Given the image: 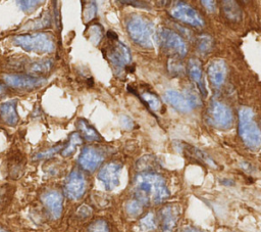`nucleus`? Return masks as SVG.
I'll list each match as a JSON object with an SVG mask.
<instances>
[{"label": "nucleus", "mask_w": 261, "mask_h": 232, "mask_svg": "<svg viewBox=\"0 0 261 232\" xmlns=\"http://www.w3.org/2000/svg\"><path fill=\"white\" fill-rule=\"evenodd\" d=\"M134 192L135 199L143 206L161 203L170 197L164 179L160 175L151 172H144L136 176Z\"/></svg>", "instance_id": "obj_1"}, {"label": "nucleus", "mask_w": 261, "mask_h": 232, "mask_svg": "<svg viewBox=\"0 0 261 232\" xmlns=\"http://www.w3.org/2000/svg\"><path fill=\"white\" fill-rule=\"evenodd\" d=\"M249 107H242L239 112V135L245 145L256 151L261 147V131Z\"/></svg>", "instance_id": "obj_2"}, {"label": "nucleus", "mask_w": 261, "mask_h": 232, "mask_svg": "<svg viewBox=\"0 0 261 232\" xmlns=\"http://www.w3.org/2000/svg\"><path fill=\"white\" fill-rule=\"evenodd\" d=\"M127 31L136 44L145 48L154 45V29L149 21L141 16H132L127 22Z\"/></svg>", "instance_id": "obj_3"}, {"label": "nucleus", "mask_w": 261, "mask_h": 232, "mask_svg": "<svg viewBox=\"0 0 261 232\" xmlns=\"http://www.w3.org/2000/svg\"><path fill=\"white\" fill-rule=\"evenodd\" d=\"M13 42L26 51L49 53L56 49V43H54L52 36L47 33L20 35L15 37Z\"/></svg>", "instance_id": "obj_4"}, {"label": "nucleus", "mask_w": 261, "mask_h": 232, "mask_svg": "<svg viewBox=\"0 0 261 232\" xmlns=\"http://www.w3.org/2000/svg\"><path fill=\"white\" fill-rule=\"evenodd\" d=\"M103 52L109 63L112 64L115 72H117L118 75L132 63L130 49L119 41L113 42L107 49L103 50Z\"/></svg>", "instance_id": "obj_5"}, {"label": "nucleus", "mask_w": 261, "mask_h": 232, "mask_svg": "<svg viewBox=\"0 0 261 232\" xmlns=\"http://www.w3.org/2000/svg\"><path fill=\"white\" fill-rule=\"evenodd\" d=\"M207 121L216 129H229L232 125L231 108L221 101H212L207 111Z\"/></svg>", "instance_id": "obj_6"}, {"label": "nucleus", "mask_w": 261, "mask_h": 232, "mask_svg": "<svg viewBox=\"0 0 261 232\" xmlns=\"http://www.w3.org/2000/svg\"><path fill=\"white\" fill-rule=\"evenodd\" d=\"M170 15L175 20L188 24L192 27H203L204 20L199 15V12L189 4L177 2L170 10Z\"/></svg>", "instance_id": "obj_7"}, {"label": "nucleus", "mask_w": 261, "mask_h": 232, "mask_svg": "<svg viewBox=\"0 0 261 232\" xmlns=\"http://www.w3.org/2000/svg\"><path fill=\"white\" fill-rule=\"evenodd\" d=\"M159 40L164 48L174 54H176L177 57L184 58L187 54L188 48L184 39L173 30H161L159 33Z\"/></svg>", "instance_id": "obj_8"}, {"label": "nucleus", "mask_w": 261, "mask_h": 232, "mask_svg": "<svg viewBox=\"0 0 261 232\" xmlns=\"http://www.w3.org/2000/svg\"><path fill=\"white\" fill-rule=\"evenodd\" d=\"M164 99L176 111L182 113L191 112L198 103V99L194 94H182L175 90L166 91Z\"/></svg>", "instance_id": "obj_9"}, {"label": "nucleus", "mask_w": 261, "mask_h": 232, "mask_svg": "<svg viewBox=\"0 0 261 232\" xmlns=\"http://www.w3.org/2000/svg\"><path fill=\"white\" fill-rule=\"evenodd\" d=\"M3 80L8 86L18 89H33L43 86L46 83L44 78L23 74H5Z\"/></svg>", "instance_id": "obj_10"}, {"label": "nucleus", "mask_w": 261, "mask_h": 232, "mask_svg": "<svg viewBox=\"0 0 261 232\" xmlns=\"http://www.w3.org/2000/svg\"><path fill=\"white\" fill-rule=\"evenodd\" d=\"M86 190V180L80 171H73L68 175L64 185V193L68 199L73 200L80 199Z\"/></svg>", "instance_id": "obj_11"}, {"label": "nucleus", "mask_w": 261, "mask_h": 232, "mask_svg": "<svg viewBox=\"0 0 261 232\" xmlns=\"http://www.w3.org/2000/svg\"><path fill=\"white\" fill-rule=\"evenodd\" d=\"M121 165L117 163H108L100 169L98 178L103 183L106 190H113L118 186Z\"/></svg>", "instance_id": "obj_12"}, {"label": "nucleus", "mask_w": 261, "mask_h": 232, "mask_svg": "<svg viewBox=\"0 0 261 232\" xmlns=\"http://www.w3.org/2000/svg\"><path fill=\"white\" fill-rule=\"evenodd\" d=\"M181 208L177 204H168L160 211L162 232H174L180 219Z\"/></svg>", "instance_id": "obj_13"}, {"label": "nucleus", "mask_w": 261, "mask_h": 232, "mask_svg": "<svg viewBox=\"0 0 261 232\" xmlns=\"http://www.w3.org/2000/svg\"><path fill=\"white\" fill-rule=\"evenodd\" d=\"M102 162H103L102 154L96 148L91 146L83 148V151H82L79 158L80 166L85 169L86 171L90 172H93L97 169L101 165Z\"/></svg>", "instance_id": "obj_14"}, {"label": "nucleus", "mask_w": 261, "mask_h": 232, "mask_svg": "<svg viewBox=\"0 0 261 232\" xmlns=\"http://www.w3.org/2000/svg\"><path fill=\"white\" fill-rule=\"evenodd\" d=\"M42 201L50 212L53 219H58L62 213V196L58 192L52 190V192H48L42 196Z\"/></svg>", "instance_id": "obj_15"}, {"label": "nucleus", "mask_w": 261, "mask_h": 232, "mask_svg": "<svg viewBox=\"0 0 261 232\" xmlns=\"http://www.w3.org/2000/svg\"><path fill=\"white\" fill-rule=\"evenodd\" d=\"M207 75L214 86H222L225 83L228 75V66L226 63L221 60L212 62L207 69Z\"/></svg>", "instance_id": "obj_16"}, {"label": "nucleus", "mask_w": 261, "mask_h": 232, "mask_svg": "<svg viewBox=\"0 0 261 232\" xmlns=\"http://www.w3.org/2000/svg\"><path fill=\"white\" fill-rule=\"evenodd\" d=\"M188 74L192 81L197 85L203 97H206V88L205 82L203 79L202 66L198 59H191L188 63Z\"/></svg>", "instance_id": "obj_17"}, {"label": "nucleus", "mask_w": 261, "mask_h": 232, "mask_svg": "<svg viewBox=\"0 0 261 232\" xmlns=\"http://www.w3.org/2000/svg\"><path fill=\"white\" fill-rule=\"evenodd\" d=\"M0 119L8 126H16L19 123L17 100H9L0 105Z\"/></svg>", "instance_id": "obj_18"}, {"label": "nucleus", "mask_w": 261, "mask_h": 232, "mask_svg": "<svg viewBox=\"0 0 261 232\" xmlns=\"http://www.w3.org/2000/svg\"><path fill=\"white\" fill-rule=\"evenodd\" d=\"M78 128L81 131L82 135L84 136V138L88 141H101V136L97 132L93 126L89 124V122L84 120V119H80L78 121Z\"/></svg>", "instance_id": "obj_19"}, {"label": "nucleus", "mask_w": 261, "mask_h": 232, "mask_svg": "<svg viewBox=\"0 0 261 232\" xmlns=\"http://www.w3.org/2000/svg\"><path fill=\"white\" fill-rule=\"evenodd\" d=\"M222 4L223 13L228 20L232 22H238L241 20L242 11L236 1H223Z\"/></svg>", "instance_id": "obj_20"}, {"label": "nucleus", "mask_w": 261, "mask_h": 232, "mask_svg": "<svg viewBox=\"0 0 261 232\" xmlns=\"http://www.w3.org/2000/svg\"><path fill=\"white\" fill-rule=\"evenodd\" d=\"M83 143V139H82V136L81 133L79 132H74L71 134L70 136V141L65 145L64 149L61 152L63 157H70L72 156L75 152H76V148Z\"/></svg>", "instance_id": "obj_21"}, {"label": "nucleus", "mask_w": 261, "mask_h": 232, "mask_svg": "<svg viewBox=\"0 0 261 232\" xmlns=\"http://www.w3.org/2000/svg\"><path fill=\"white\" fill-rule=\"evenodd\" d=\"M142 99L150 107V110H152L153 112H157L161 106V102L159 99L156 97L155 94L151 93V92H144L142 94Z\"/></svg>", "instance_id": "obj_22"}, {"label": "nucleus", "mask_w": 261, "mask_h": 232, "mask_svg": "<svg viewBox=\"0 0 261 232\" xmlns=\"http://www.w3.org/2000/svg\"><path fill=\"white\" fill-rule=\"evenodd\" d=\"M141 232H148L151 230H154L156 228V220L152 213L147 214L144 218H142L139 224Z\"/></svg>", "instance_id": "obj_23"}, {"label": "nucleus", "mask_w": 261, "mask_h": 232, "mask_svg": "<svg viewBox=\"0 0 261 232\" xmlns=\"http://www.w3.org/2000/svg\"><path fill=\"white\" fill-rule=\"evenodd\" d=\"M213 46V41L210 36L202 35L197 40V48L201 53H208Z\"/></svg>", "instance_id": "obj_24"}, {"label": "nucleus", "mask_w": 261, "mask_h": 232, "mask_svg": "<svg viewBox=\"0 0 261 232\" xmlns=\"http://www.w3.org/2000/svg\"><path fill=\"white\" fill-rule=\"evenodd\" d=\"M52 64L51 61H44V62H38L34 63L30 66V71L35 74H44L48 73L51 69Z\"/></svg>", "instance_id": "obj_25"}, {"label": "nucleus", "mask_w": 261, "mask_h": 232, "mask_svg": "<svg viewBox=\"0 0 261 232\" xmlns=\"http://www.w3.org/2000/svg\"><path fill=\"white\" fill-rule=\"evenodd\" d=\"M143 208H144L143 204L139 200H137L136 199L130 200L127 203V206H126L127 213L130 216H138V215H140L142 213V211H143Z\"/></svg>", "instance_id": "obj_26"}, {"label": "nucleus", "mask_w": 261, "mask_h": 232, "mask_svg": "<svg viewBox=\"0 0 261 232\" xmlns=\"http://www.w3.org/2000/svg\"><path fill=\"white\" fill-rule=\"evenodd\" d=\"M88 232H109V227L106 221L99 219L90 224Z\"/></svg>", "instance_id": "obj_27"}, {"label": "nucleus", "mask_w": 261, "mask_h": 232, "mask_svg": "<svg viewBox=\"0 0 261 232\" xmlns=\"http://www.w3.org/2000/svg\"><path fill=\"white\" fill-rule=\"evenodd\" d=\"M102 38V28L99 25H94L90 28V39L94 44L97 45Z\"/></svg>", "instance_id": "obj_28"}, {"label": "nucleus", "mask_w": 261, "mask_h": 232, "mask_svg": "<svg viewBox=\"0 0 261 232\" xmlns=\"http://www.w3.org/2000/svg\"><path fill=\"white\" fill-rule=\"evenodd\" d=\"M20 8L25 12H32L41 3L40 1H18Z\"/></svg>", "instance_id": "obj_29"}, {"label": "nucleus", "mask_w": 261, "mask_h": 232, "mask_svg": "<svg viewBox=\"0 0 261 232\" xmlns=\"http://www.w3.org/2000/svg\"><path fill=\"white\" fill-rule=\"evenodd\" d=\"M60 149H61V145L54 146V147L48 149V151H46V152L40 153L39 155H37V156L35 157V159H37V160H41V159H49V158H51L52 156L56 155L57 153H58V152L60 151Z\"/></svg>", "instance_id": "obj_30"}, {"label": "nucleus", "mask_w": 261, "mask_h": 232, "mask_svg": "<svg viewBox=\"0 0 261 232\" xmlns=\"http://www.w3.org/2000/svg\"><path fill=\"white\" fill-rule=\"evenodd\" d=\"M95 13H96V5H95V3L92 2L90 5L86 6V9L84 11V15L86 16L85 21L88 22V21L92 20L95 17Z\"/></svg>", "instance_id": "obj_31"}, {"label": "nucleus", "mask_w": 261, "mask_h": 232, "mask_svg": "<svg viewBox=\"0 0 261 232\" xmlns=\"http://www.w3.org/2000/svg\"><path fill=\"white\" fill-rule=\"evenodd\" d=\"M120 125L122 128H125V129H132L134 127V122L132 119H130L129 117L127 116H121L120 117Z\"/></svg>", "instance_id": "obj_32"}, {"label": "nucleus", "mask_w": 261, "mask_h": 232, "mask_svg": "<svg viewBox=\"0 0 261 232\" xmlns=\"http://www.w3.org/2000/svg\"><path fill=\"white\" fill-rule=\"evenodd\" d=\"M201 3L209 11H213L215 9V1H201Z\"/></svg>", "instance_id": "obj_33"}, {"label": "nucleus", "mask_w": 261, "mask_h": 232, "mask_svg": "<svg viewBox=\"0 0 261 232\" xmlns=\"http://www.w3.org/2000/svg\"><path fill=\"white\" fill-rule=\"evenodd\" d=\"M184 232H203V231L200 229H197L195 227H187V228H185Z\"/></svg>", "instance_id": "obj_34"}, {"label": "nucleus", "mask_w": 261, "mask_h": 232, "mask_svg": "<svg viewBox=\"0 0 261 232\" xmlns=\"http://www.w3.org/2000/svg\"><path fill=\"white\" fill-rule=\"evenodd\" d=\"M3 91V87H2V85H0V93H1Z\"/></svg>", "instance_id": "obj_35"}, {"label": "nucleus", "mask_w": 261, "mask_h": 232, "mask_svg": "<svg viewBox=\"0 0 261 232\" xmlns=\"http://www.w3.org/2000/svg\"><path fill=\"white\" fill-rule=\"evenodd\" d=\"M0 232H7L6 230H4L3 228H0Z\"/></svg>", "instance_id": "obj_36"}]
</instances>
